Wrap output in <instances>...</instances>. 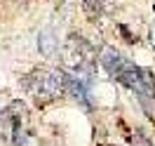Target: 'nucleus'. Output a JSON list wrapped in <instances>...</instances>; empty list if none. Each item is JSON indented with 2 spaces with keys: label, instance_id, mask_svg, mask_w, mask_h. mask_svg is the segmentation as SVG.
<instances>
[{
  "label": "nucleus",
  "instance_id": "nucleus-1",
  "mask_svg": "<svg viewBox=\"0 0 155 146\" xmlns=\"http://www.w3.org/2000/svg\"><path fill=\"white\" fill-rule=\"evenodd\" d=\"M99 59H101V66L108 71V76L115 78L117 83H122L125 87L134 90L141 101H153L155 99V80L148 68L132 64L115 47H104Z\"/></svg>",
  "mask_w": 155,
  "mask_h": 146
},
{
  "label": "nucleus",
  "instance_id": "nucleus-2",
  "mask_svg": "<svg viewBox=\"0 0 155 146\" xmlns=\"http://www.w3.org/2000/svg\"><path fill=\"white\" fill-rule=\"evenodd\" d=\"M61 66L64 73L89 85L97 71V52L82 36H71L61 47Z\"/></svg>",
  "mask_w": 155,
  "mask_h": 146
},
{
  "label": "nucleus",
  "instance_id": "nucleus-3",
  "mask_svg": "<svg viewBox=\"0 0 155 146\" xmlns=\"http://www.w3.org/2000/svg\"><path fill=\"white\" fill-rule=\"evenodd\" d=\"M24 90L38 106H47L49 101L61 97V92L66 90L64 71H52V68H35L24 78Z\"/></svg>",
  "mask_w": 155,
  "mask_h": 146
},
{
  "label": "nucleus",
  "instance_id": "nucleus-4",
  "mask_svg": "<svg viewBox=\"0 0 155 146\" xmlns=\"http://www.w3.org/2000/svg\"><path fill=\"white\" fill-rule=\"evenodd\" d=\"M31 139V118L21 101H12L0 113V141L7 146H26Z\"/></svg>",
  "mask_w": 155,
  "mask_h": 146
},
{
  "label": "nucleus",
  "instance_id": "nucleus-5",
  "mask_svg": "<svg viewBox=\"0 0 155 146\" xmlns=\"http://www.w3.org/2000/svg\"><path fill=\"white\" fill-rule=\"evenodd\" d=\"M38 47H40V52H42L45 57H54V54H57L59 40H57V36H54V31H52V29H45L38 36Z\"/></svg>",
  "mask_w": 155,
  "mask_h": 146
},
{
  "label": "nucleus",
  "instance_id": "nucleus-6",
  "mask_svg": "<svg viewBox=\"0 0 155 146\" xmlns=\"http://www.w3.org/2000/svg\"><path fill=\"white\" fill-rule=\"evenodd\" d=\"M101 10H104V0H85V12H87L92 19L97 14H101Z\"/></svg>",
  "mask_w": 155,
  "mask_h": 146
},
{
  "label": "nucleus",
  "instance_id": "nucleus-7",
  "mask_svg": "<svg viewBox=\"0 0 155 146\" xmlns=\"http://www.w3.org/2000/svg\"><path fill=\"white\" fill-rule=\"evenodd\" d=\"M132 144H134V146H153L141 132H134V134H132Z\"/></svg>",
  "mask_w": 155,
  "mask_h": 146
},
{
  "label": "nucleus",
  "instance_id": "nucleus-8",
  "mask_svg": "<svg viewBox=\"0 0 155 146\" xmlns=\"http://www.w3.org/2000/svg\"><path fill=\"white\" fill-rule=\"evenodd\" d=\"M150 45H153V49H155V26L150 29Z\"/></svg>",
  "mask_w": 155,
  "mask_h": 146
}]
</instances>
